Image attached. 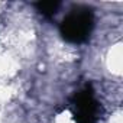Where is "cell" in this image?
<instances>
[{
  "instance_id": "obj_1",
  "label": "cell",
  "mask_w": 123,
  "mask_h": 123,
  "mask_svg": "<svg viewBox=\"0 0 123 123\" xmlns=\"http://www.w3.org/2000/svg\"><path fill=\"white\" fill-rule=\"evenodd\" d=\"M94 28V15L90 7L77 6L70 10V13L62 19L59 25V32L70 43L86 42Z\"/></svg>"
},
{
  "instance_id": "obj_2",
  "label": "cell",
  "mask_w": 123,
  "mask_h": 123,
  "mask_svg": "<svg viewBox=\"0 0 123 123\" xmlns=\"http://www.w3.org/2000/svg\"><path fill=\"white\" fill-rule=\"evenodd\" d=\"M73 114L77 123H96L98 117V103L90 84L84 86L73 97Z\"/></svg>"
},
{
  "instance_id": "obj_3",
  "label": "cell",
  "mask_w": 123,
  "mask_h": 123,
  "mask_svg": "<svg viewBox=\"0 0 123 123\" xmlns=\"http://www.w3.org/2000/svg\"><path fill=\"white\" fill-rule=\"evenodd\" d=\"M59 6H61V3L56 2V0H51V2H36V3H35L36 10H38L39 13L48 16V18L54 16V15L58 12Z\"/></svg>"
}]
</instances>
